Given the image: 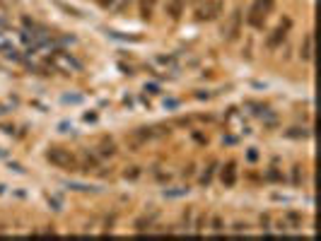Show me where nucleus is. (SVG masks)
<instances>
[{
	"label": "nucleus",
	"mask_w": 321,
	"mask_h": 241,
	"mask_svg": "<svg viewBox=\"0 0 321 241\" xmlns=\"http://www.w3.org/2000/svg\"><path fill=\"white\" fill-rule=\"evenodd\" d=\"M241 10L237 7L232 15H230V22H227V29H225V36H227V41H237V36H239V31H241Z\"/></svg>",
	"instance_id": "5"
},
{
	"label": "nucleus",
	"mask_w": 321,
	"mask_h": 241,
	"mask_svg": "<svg viewBox=\"0 0 321 241\" xmlns=\"http://www.w3.org/2000/svg\"><path fill=\"white\" fill-rule=\"evenodd\" d=\"M46 159H49L54 167L63 169V171H78V169H80L78 157L70 150H65V147H49V150H46Z\"/></svg>",
	"instance_id": "1"
},
{
	"label": "nucleus",
	"mask_w": 321,
	"mask_h": 241,
	"mask_svg": "<svg viewBox=\"0 0 321 241\" xmlns=\"http://www.w3.org/2000/svg\"><path fill=\"white\" fill-rule=\"evenodd\" d=\"M138 176H140V167H128L123 171V179H128V181H135Z\"/></svg>",
	"instance_id": "20"
},
{
	"label": "nucleus",
	"mask_w": 321,
	"mask_h": 241,
	"mask_svg": "<svg viewBox=\"0 0 321 241\" xmlns=\"http://www.w3.org/2000/svg\"><path fill=\"white\" fill-rule=\"evenodd\" d=\"M85 120H97V114H85Z\"/></svg>",
	"instance_id": "36"
},
{
	"label": "nucleus",
	"mask_w": 321,
	"mask_h": 241,
	"mask_svg": "<svg viewBox=\"0 0 321 241\" xmlns=\"http://www.w3.org/2000/svg\"><path fill=\"white\" fill-rule=\"evenodd\" d=\"M164 106H169V109H174V106H179V101H176V99H169V101H164Z\"/></svg>",
	"instance_id": "33"
},
{
	"label": "nucleus",
	"mask_w": 321,
	"mask_h": 241,
	"mask_svg": "<svg viewBox=\"0 0 321 241\" xmlns=\"http://www.w3.org/2000/svg\"><path fill=\"white\" fill-rule=\"evenodd\" d=\"M56 5H58L60 10H65L68 15H73V17H82V12L78 10V7H73V5H68V2H63V0H54Z\"/></svg>",
	"instance_id": "15"
},
{
	"label": "nucleus",
	"mask_w": 321,
	"mask_h": 241,
	"mask_svg": "<svg viewBox=\"0 0 321 241\" xmlns=\"http://www.w3.org/2000/svg\"><path fill=\"white\" fill-rule=\"evenodd\" d=\"M246 159H249V162H256V159H259V152H256V150H249V152H246Z\"/></svg>",
	"instance_id": "29"
},
{
	"label": "nucleus",
	"mask_w": 321,
	"mask_h": 241,
	"mask_svg": "<svg viewBox=\"0 0 321 241\" xmlns=\"http://www.w3.org/2000/svg\"><path fill=\"white\" fill-rule=\"evenodd\" d=\"M68 188H73V191H82V193H87V191H97L94 186H85V183H68Z\"/></svg>",
	"instance_id": "22"
},
{
	"label": "nucleus",
	"mask_w": 321,
	"mask_h": 241,
	"mask_svg": "<svg viewBox=\"0 0 321 241\" xmlns=\"http://www.w3.org/2000/svg\"><path fill=\"white\" fill-rule=\"evenodd\" d=\"M273 5H275L273 0H256V2L251 5V10H249V17H246L249 27H254V29L263 27V22H266V17L270 15Z\"/></svg>",
	"instance_id": "2"
},
{
	"label": "nucleus",
	"mask_w": 321,
	"mask_h": 241,
	"mask_svg": "<svg viewBox=\"0 0 321 241\" xmlns=\"http://www.w3.org/2000/svg\"><path fill=\"white\" fill-rule=\"evenodd\" d=\"M290 27H292V20H290V17H285V20H283V24H278V27L273 29V34L268 36L266 48H268V51H275L278 46H283V41L288 39V31H290Z\"/></svg>",
	"instance_id": "3"
},
{
	"label": "nucleus",
	"mask_w": 321,
	"mask_h": 241,
	"mask_svg": "<svg viewBox=\"0 0 321 241\" xmlns=\"http://www.w3.org/2000/svg\"><path fill=\"white\" fill-rule=\"evenodd\" d=\"M191 215H193V208L184 210V227H191Z\"/></svg>",
	"instance_id": "24"
},
{
	"label": "nucleus",
	"mask_w": 321,
	"mask_h": 241,
	"mask_svg": "<svg viewBox=\"0 0 321 241\" xmlns=\"http://www.w3.org/2000/svg\"><path fill=\"white\" fill-rule=\"evenodd\" d=\"M220 10H222V2H220V0H210V2H205V5H201V7L196 10V20H198V22L215 20V17L220 15Z\"/></svg>",
	"instance_id": "4"
},
{
	"label": "nucleus",
	"mask_w": 321,
	"mask_h": 241,
	"mask_svg": "<svg viewBox=\"0 0 321 241\" xmlns=\"http://www.w3.org/2000/svg\"><path fill=\"white\" fill-rule=\"evenodd\" d=\"M193 171H196V167H193V164H188V167L184 169V176L188 179V176H193Z\"/></svg>",
	"instance_id": "30"
},
{
	"label": "nucleus",
	"mask_w": 321,
	"mask_h": 241,
	"mask_svg": "<svg viewBox=\"0 0 321 241\" xmlns=\"http://www.w3.org/2000/svg\"><path fill=\"white\" fill-rule=\"evenodd\" d=\"M78 101H82V96H70V94L63 96V104H78Z\"/></svg>",
	"instance_id": "26"
},
{
	"label": "nucleus",
	"mask_w": 321,
	"mask_h": 241,
	"mask_svg": "<svg viewBox=\"0 0 321 241\" xmlns=\"http://www.w3.org/2000/svg\"><path fill=\"white\" fill-rule=\"evenodd\" d=\"M97 2H99V7L109 10V7H114V2H116V0H97Z\"/></svg>",
	"instance_id": "28"
},
{
	"label": "nucleus",
	"mask_w": 321,
	"mask_h": 241,
	"mask_svg": "<svg viewBox=\"0 0 321 241\" xmlns=\"http://www.w3.org/2000/svg\"><path fill=\"white\" fill-rule=\"evenodd\" d=\"M232 232L234 234H241V232L246 234V232H249V224H246V222H237V224L232 227Z\"/></svg>",
	"instance_id": "23"
},
{
	"label": "nucleus",
	"mask_w": 321,
	"mask_h": 241,
	"mask_svg": "<svg viewBox=\"0 0 321 241\" xmlns=\"http://www.w3.org/2000/svg\"><path fill=\"white\" fill-rule=\"evenodd\" d=\"M191 188L188 186H181V188H172V191H164V198H181V195H186Z\"/></svg>",
	"instance_id": "17"
},
{
	"label": "nucleus",
	"mask_w": 321,
	"mask_h": 241,
	"mask_svg": "<svg viewBox=\"0 0 321 241\" xmlns=\"http://www.w3.org/2000/svg\"><path fill=\"white\" fill-rule=\"evenodd\" d=\"M5 48H7V41H5V36L0 34V51H5Z\"/></svg>",
	"instance_id": "34"
},
{
	"label": "nucleus",
	"mask_w": 321,
	"mask_h": 241,
	"mask_svg": "<svg viewBox=\"0 0 321 241\" xmlns=\"http://www.w3.org/2000/svg\"><path fill=\"white\" fill-rule=\"evenodd\" d=\"M145 90L150 92V94H160V87H157V85H145Z\"/></svg>",
	"instance_id": "31"
},
{
	"label": "nucleus",
	"mask_w": 321,
	"mask_h": 241,
	"mask_svg": "<svg viewBox=\"0 0 321 241\" xmlns=\"http://www.w3.org/2000/svg\"><path fill=\"white\" fill-rule=\"evenodd\" d=\"M266 179L273 181V183H280V181H283V174H280L275 167H270V169H268V174H266Z\"/></svg>",
	"instance_id": "21"
},
{
	"label": "nucleus",
	"mask_w": 321,
	"mask_h": 241,
	"mask_svg": "<svg viewBox=\"0 0 321 241\" xmlns=\"http://www.w3.org/2000/svg\"><path fill=\"white\" fill-rule=\"evenodd\" d=\"M302 181H304V167L294 164V167H292V186H294V188H299V186H302Z\"/></svg>",
	"instance_id": "14"
},
{
	"label": "nucleus",
	"mask_w": 321,
	"mask_h": 241,
	"mask_svg": "<svg viewBox=\"0 0 321 241\" xmlns=\"http://www.w3.org/2000/svg\"><path fill=\"white\" fill-rule=\"evenodd\" d=\"M208 96H210L208 92H196V99H208Z\"/></svg>",
	"instance_id": "35"
},
{
	"label": "nucleus",
	"mask_w": 321,
	"mask_h": 241,
	"mask_svg": "<svg viewBox=\"0 0 321 241\" xmlns=\"http://www.w3.org/2000/svg\"><path fill=\"white\" fill-rule=\"evenodd\" d=\"M285 135H288V138H309L312 133H309L307 128H290Z\"/></svg>",
	"instance_id": "18"
},
{
	"label": "nucleus",
	"mask_w": 321,
	"mask_h": 241,
	"mask_svg": "<svg viewBox=\"0 0 321 241\" xmlns=\"http://www.w3.org/2000/svg\"><path fill=\"white\" fill-rule=\"evenodd\" d=\"M261 227L268 232L270 229V215H261Z\"/></svg>",
	"instance_id": "27"
},
{
	"label": "nucleus",
	"mask_w": 321,
	"mask_h": 241,
	"mask_svg": "<svg viewBox=\"0 0 321 241\" xmlns=\"http://www.w3.org/2000/svg\"><path fill=\"white\" fill-rule=\"evenodd\" d=\"M210 227H213V232H215V234H222V232H225V222H222V217H220V215H213Z\"/></svg>",
	"instance_id": "16"
},
{
	"label": "nucleus",
	"mask_w": 321,
	"mask_h": 241,
	"mask_svg": "<svg viewBox=\"0 0 321 241\" xmlns=\"http://www.w3.org/2000/svg\"><path fill=\"white\" fill-rule=\"evenodd\" d=\"M285 224H288V229H297V227H302V222H304V217H302V212L297 210H288L285 212Z\"/></svg>",
	"instance_id": "9"
},
{
	"label": "nucleus",
	"mask_w": 321,
	"mask_h": 241,
	"mask_svg": "<svg viewBox=\"0 0 321 241\" xmlns=\"http://www.w3.org/2000/svg\"><path fill=\"white\" fill-rule=\"evenodd\" d=\"M152 222H155V215H152V217H138V219L133 222V227H135V232H150V229H152Z\"/></svg>",
	"instance_id": "13"
},
{
	"label": "nucleus",
	"mask_w": 321,
	"mask_h": 241,
	"mask_svg": "<svg viewBox=\"0 0 321 241\" xmlns=\"http://www.w3.org/2000/svg\"><path fill=\"white\" fill-rule=\"evenodd\" d=\"M138 10H140V20H150L152 12H155V0H140L138 2Z\"/></svg>",
	"instance_id": "10"
},
{
	"label": "nucleus",
	"mask_w": 321,
	"mask_h": 241,
	"mask_svg": "<svg viewBox=\"0 0 321 241\" xmlns=\"http://www.w3.org/2000/svg\"><path fill=\"white\" fill-rule=\"evenodd\" d=\"M193 140H196V143H201V145H203V143H208V140H205L201 133H193Z\"/></svg>",
	"instance_id": "32"
},
{
	"label": "nucleus",
	"mask_w": 321,
	"mask_h": 241,
	"mask_svg": "<svg viewBox=\"0 0 321 241\" xmlns=\"http://www.w3.org/2000/svg\"><path fill=\"white\" fill-rule=\"evenodd\" d=\"M97 154L104 157V159H107V157H116V145H114L111 140H104V143L97 147Z\"/></svg>",
	"instance_id": "12"
},
{
	"label": "nucleus",
	"mask_w": 321,
	"mask_h": 241,
	"mask_svg": "<svg viewBox=\"0 0 321 241\" xmlns=\"http://www.w3.org/2000/svg\"><path fill=\"white\" fill-rule=\"evenodd\" d=\"M234 183H237V162H227L222 169V186L232 188Z\"/></svg>",
	"instance_id": "7"
},
{
	"label": "nucleus",
	"mask_w": 321,
	"mask_h": 241,
	"mask_svg": "<svg viewBox=\"0 0 321 241\" xmlns=\"http://www.w3.org/2000/svg\"><path fill=\"white\" fill-rule=\"evenodd\" d=\"M184 7H186V0H167V15H169L174 22L176 20H181Z\"/></svg>",
	"instance_id": "8"
},
{
	"label": "nucleus",
	"mask_w": 321,
	"mask_h": 241,
	"mask_svg": "<svg viewBox=\"0 0 321 241\" xmlns=\"http://www.w3.org/2000/svg\"><path fill=\"white\" fill-rule=\"evenodd\" d=\"M299 58L304 60V63H309V60L314 58V34L309 31V34H304V39H302V46H299Z\"/></svg>",
	"instance_id": "6"
},
{
	"label": "nucleus",
	"mask_w": 321,
	"mask_h": 241,
	"mask_svg": "<svg viewBox=\"0 0 321 241\" xmlns=\"http://www.w3.org/2000/svg\"><path fill=\"white\" fill-rule=\"evenodd\" d=\"M205 224H208V215H203V212H201V215H198V219H196L191 227L196 229V234H201V232L205 229Z\"/></svg>",
	"instance_id": "19"
},
{
	"label": "nucleus",
	"mask_w": 321,
	"mask_h": 241,
	"mask_svg": "<svg viewBox=\"0 0 321 241\" xmlns=\"http://www.w3.org/2000/svg\"><path fill=\"white\" fill-rule=\"evenodd\" d=\"M157 60L162 63V65H176V60L172 56H157Z\"/></svg>",
	"instance_id": "25"
},
{
	"label": "nucleus",
	"mask_w": 321,
	"mask_h": 241,
	"mask_svg": "<svg viewBox=\"0 0 321 241\" xmlns=\"http://www.w3.org/2000/svg\"><path fill=\"white\" fill-rule=\"evenodd\" d=\"M215 171H217V162L213 159V162L208 164V169L203 171V176H201V186H203V188H208V186L213 183V176H215Z\"/></svg>",
	"instance_id": "11"
}]
</instances>
